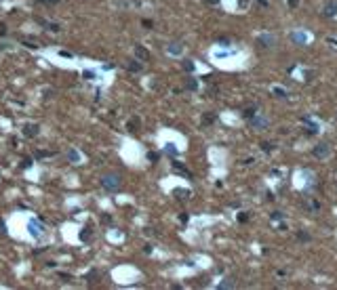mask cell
Instances as JSON below:
<instances>
[{"label":"cell","mask_w":337,"mask_h":290,"mask_svg":"<svg viewBox=\"0 0 337 290\" xmlns=\"http://www.w3.org/2000/svg\"><path fill=\"white\" fill-rule=\"evenodd\" d=\"M249 120H251V126L255 128V131H263V128L268 126V118L266 116H259V114H255V116L249 118Z\"/></svg>","instance_id":"1"},{"label":"cell","mask_w":337,"mask_h":290,"mask_svg":"<svg viewBox=\"0 0 337 290\" xmlns=\"http://www.w3.org/2000/svg\"><path fill=\"white\" fill-rule=\"evenodd\" d=\"M329 153H331L329 143H318V145L314 147V156H316V158H320V160H323V158H327Z\"/></svg>","instance_id":"2"},{"label":"cell","mask_w":337,"mask_h":290,"mask_svg":"<svg viewBox=\"0 0 337 290\" xmlns=\"http://www.w3.org/2000/svg\"><path fill=\"white\" fill-rule=\"evenodd\" d=\"M103 185L108 187V189H118L120 187L118 175H108V177H103Z\"/></svg>","instance_id":"3"},{"label":"cell","mask_w":337,"mask_h":290,"mask_svg":"<svg viewBox=\"0 0 337 290\" xmlns=\"http://www.w3.org/2000/svg\"><path fill=\"white\" fill-rule=\"evenodd\" d=\"M291 40H293L295 44H306V42H308V34H306V32H293V34H291Z\"/></svg>","instance_id":"4"},{"label":"cell","mask_w":337,"mask_h":290,"mask_svg":"<svg viewBox=\"0 0 337 290\" xmlns=\"http://www.w3.org/2000/svg\"><path fill=\"white\" fill-rule=\"evenodd\" d=\"M323 15H327V17H335V15H337V2H329V4L324 7Z\"/></svg>","instance_id":"5"},{"label":"cell","mask_w":337,"mask_h":290,"mask_svg":"<svg viewBox=\"0 0 337 290\" xmlns=\"http://www.w3.org/2000/svg\"><path fill=\"white\" fill-rule=\"evenodd\" d=\"M257 42H259L261 46H266V48H268V46H272V44H274V36L263 34V36H259V40H257Z\"/></svg>","instance_id":"6"},{"label":"cell","mask_w":337,"mask_h":290,"mask_svg":"<svg viewBox=\"0 0 337 290\" xmlns=\"http://www.w3.org/2000/svg\"><path fill=\"white\" fill-rule=\"evenodd\" d=\"M135 53H137V57H141L143 61H146V59H150V53H147L146 48H141V46H137V48H135Z\"/></svg>","instance_id":"7"},{"label":"cell","mask_w":337,"mask_h":290,"mask_svg":"<svg viewBox=\"0 0 337 290\" xmlns=\"http://www.w3.org/2000/svg\"><path fill=\"white\" fill-rule=\"evenodd\" d=\"M36 128H38V126L30 124V126H25V131H23V132H25V135H30V137H32V135H36V132H38V131H36Z\"/></svg>","instance_id":"8"},{"label":"cell","mask_w":337,"mask_h":290,"mask_svg":"<svg viewBox=\"0 0 337 290\" xmlns=\"http://www.w3.org/2000/svg\"><path fill=\"white\" fill-rule=\"evenodd\" d=\"M129 69H131V72H139L141 65H139L137 61H131V63H129Z\"/></svg>","instance_id":"9"},{"label":"cell","mask_w":337,"mask_h":290,"mask_svg":"<svg viewBox=\"0 0 337 290\" xmlns=\"http://www.w3.org/2000/svg\"><path fill=\"white\" fill-rule=\"evenodd\" d=\"M255 116V107H249V110H245V118H253Z\"/></svg>","instance_id":"10"},{"label":"cell","mask_w":337,"mask_h":290,"mask_svg":"<svg viewBox=\"0 0 337 290\" xmlns=\"http://www.w3.org/2000/svg\"><path fill=\"white\" fill-rule=\"evenodd\" d=\"M261 149H263V152H272L274 145H272V143H261Z\"/></svg>","instance_id":"11"},{"label":"cell","mask_w":337,"mask_h":290,"mask_svg":"<svg viewBox=\"0 0 337 290\" xmlns=\"http://www.w3.org/2000/svg\"><path fill=\"white\" fill-rule=\"evenodd\" d=\"M274 93H276L278 97H287V90H285V89H278V86L274 89Z\"/></svg>","instance_id":"12"},{"label":"cell","mask_w":337,"mask_h":290,"mask_svg":"<svg viewBox=\"0 0 337 290\" xmlns=\"http://www.w3.org/2000/svg\"><path fill=\"white\" fill-rule=\"evenodd\" d=\"M297 238H299V240H303V242H308V240H310V235H308V234H303V231H299V235H297Z\"/></svg>","instance_id":"13"},{"label":"cell","mask_w":337,"mask_h":290,"mask_svg":"<svg viewBox=\"0 0 337 290\" xmlns=\"http://www.w3.org/2000/svg\"><path fill=\"white\" fill-rule=\"evenodd\" d=\"M297 4H299V0H289V7H291V8H295Z\"/></svg>","instance_id":"14"},{"label":"cell","mask_w":337,"mask_h":290,"mask_svg":"<svg viewBox=\"0 0 337 290\" xmlns=\"http://www.w3.org/2000/svg\"><path fill=\"white\" fill-rule=\"evenodd\" d=\"M171 53H181V46H171Z\"/></svg>","instance_id":"15"},{"label":"cell","mask_w":337,"mask_h":290,"mask_svg":"<svg viewBox=\"0 0 337 290\" xmlns=\"http://www.w3.org/2000/svg\"><path fill=\"white\" fill-rule=\"evenodd\" d=\"M188 89L194 90V89H196V82H194V80H190V82H188Z\"/></svg>","instance_id":"16"},{"label":"cell","mask_w":337,"mask_h":290,"mask_svg":"<svg viewBox=\"0 0 337 290\" xmlns=\"http://www.w3.org/2000/svg\"><path fill=\"white\" fill-rule=\"evenodd\" d=\"M209 2H213V4H215V2H219V0H209Z\"/></svg>","instance_id":"17"}]
</instances>
